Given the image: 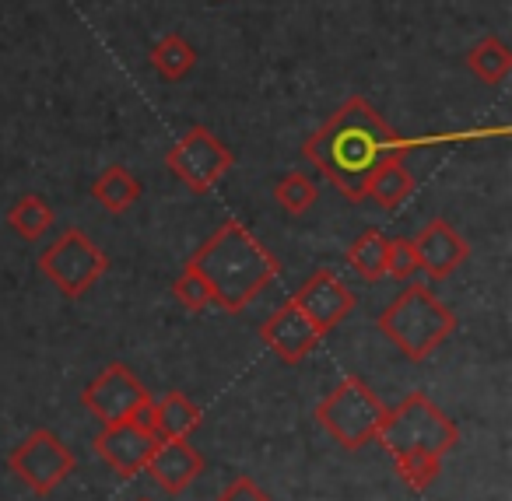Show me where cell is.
<instances>
[{
	"instance_id": "obj_1",
	"label": "cell",
	"mask_w": 512,
	"mask_h": 501,
	"mask_svg": "<svg viewBox=\"0 0 512 501\" xmlns=\"http://www.w3.org/2000/svg\"><path fill=\"white\" fill-rule=\"evenodd\" d=\"M407 141L383 120L376 106L362 95L348 99L306 144L302 155L323 172L344 200L362 204L372 172L390 158H404Z\"/></svg>"
},
{
	"instance_id": "obj_2",
	"label": "cell",
	"mask_w": 512,
	"mask_h": 501,
	"mask_svg": "<svg viewBox=\"0 0 512 501\" xmlns=\"http://www.w3.org/2000/svg\"><path fill=\"white\" fill-rule=\"evenodd\" d=\"M376 442L390 452L400 480L411 491H428L439 480L442 459L456 449L460 428L428 393L414 389L400 403L383 410Z\"/></svg>"
},
{
	"instance_id": "obj_3",
	"label": "cell",
	"mask_w": 512,
	"mask_h": 501,
	"mask_svg": "<svg viewBox=\"0 0 512 501\" xmlns=\"http://www.w3.org/2000/svg\"><path fill=\"white\" fill-rule=\"evenodd\" d=\"M186 267L207 281L214 305L235 316L260 298V291L278 277L281 263L242 221L228 218L207 235L197 253H190Z\"/></svg>"
},
{
	"instance_id": "obj_4",
	"label": "cell",
	"mask_w": 512,
	"mask_h": 501,
	"mask_svg": "<svg viewBox=\"0 0 512 501\" xmlns=\"http://www.w3.org/2000/svg\"><path fill=\"white\" fill-rule=\"evenodd\" d=\"M376 330L407 361H428L456 330V316L428 284L414 281L376 316Z\"/></svg>"
},
{
	"instance_id": "obj_5",
	"label": "cell",
	"mask_w": 512,
	"mask_h": 501,
	"mask_svg": "<svg viewBox=\"0 0 512 501\" xmlns=\"http://www.w3.org/2000/svg\"><path fill=\"white\" fill-rule=\"evenodd\" d=\"M383 410L386 403L358 375H348L316 403V421L323 424V431L337 445H344L348 452H358L369 442H376Z\"/></svg>"
},
{
	"instance_id": "obj_6",
	"label": "cell",
	"mask_w": 512,
	"mask_h": 501,
	"mask_svg": "<svg viewBox=\"0 0 512 501\" xmlns=\"http://www.w3.org/2000/svg\"><path fill=\"white\" fill-rule=\"evenodd\" d=\"M39 270L64 298H81L92 284H99L106 277L109 256L81 228H64L39 253Z\"/></svg>"
},
{
	"instance_id": "obj_7",
	"label": "cell",
	"mask_w": 512,
	"mask_h": 501,
	"mask_svg": "<svg viewBox=\"0 0 512 501\" xmlns=\"http://www.w3.org/2000/svg\"><path fill=\"white\" fill-rule=\"evenodd\" d=\"M78 459L67 449V442L50 428H36L8 452V470L22 480L29 491L53 494L74 473Z\"/></svg>"
},
{
	"instance_id": "obj_8",
	"label": "cell",
	"mask_w": 512,
	"mask_h": 501,
	"mask_svg": "<svg viewBox=\"0 0 512 501\" xmlns=\"http://www.w3.org/2000/svg\"><path fill=\"white\" fill-rule=\"evenodd\" d=\"M165 169L193 193H211L235 169V155L207 127H190L165 155Z\"/></svg>"
},
{
	"instance_id": "obj_9",
	"label": "cell",
	"mask_w": 512,
	"mask_h": 501,
	"mask_svg": "<svg viewBox=\"0 0 512 501\" xmlns=\"http://www.w3.org/2000/svg\"><path fill=\"white\" fill-rule=\"evenodd\" d=\"M148 396L151 393L141 386V379H137L127 365L113 361V365H106L85 386V393H81V407H85L95 421L113 424V421H127V417L134 414Z\"/></svg>"
},
{
	"instance_id": "obj_10",
	"label": "cell",
	"mask_w": 512,
	"mask_h": 501,
	"mask_svg": "<svg viewBox=\"0 0 512 501\" xmlns=\"http://www.w3.org/2000/svg\"><path fill=\"white\" fill-rule=\"evenodd\" d=\"M288 302L327 337L334 326H341L344 319L355 312V291H351L330 267H320L316 274H309L306 281H302V288L295 291Z\"/></svg>"
},
{
	"instance_id": "obj_11",
	"label": "cell",
	"mask_w": 512,
	"mask_h": 501,
	"mask_svg": "<svg viewBox=\"0 0 512 501\" xmlns=\"http://www.w3.org/2000/svg\"><path fill=\"white\" fill-rule=\"evenodd\" d=\"M411 246L414 256H418V270H425L432 281L456 274L470 260V242L442 218H432L428 225H421L418 235L411 239Z\"/></svg>"
},
{
	"instance_id": "obj_12",
	"label": "cell",
	"mask_w": 512,
	"mask_h": 501,
	"mask_svg": "<svg viewBox=\"0 0 512 501\" xmlns=\"http://www.w3.org/2000/svg\"><path fill=\"white\" fill-rule=\"evenodd\" d=\"M92 445L109 470H116L120 477H134V473L144 470L158 438L151 431L137 428L134 421H113V424H102V431L95 435Z\"/></svg>"
},
{
	"instance_id": "obj_13",
	"label": "cell",
	"mask_w": 512,
	"mask_h": 501,
	"mask_svg": "<svg viewBox=\"0 0 512 501\" xmlns=\"http://www.w3.org/2000/svg\"><path fill=\"white\" fill-rule=\"evenodd\" d=\"M260 337H264V344L271 347L285 365H302V361L320 347L323 333L288 302V305H281V309H274L271 316L260 323Z\"/></svg>"
},
{
	"instance_id": "obj_14",
	"label": "cell",
	"mask_w": 512,
	"mask_h": 501,
	"mask_svg": "<svg viewBox=\"0 0 512 501\" xmlns=\"http://www.w3.org/2000/svg\"><path fill=\"white\" fill-rule=\"evenodd\" d=\"M148 477L155 480L162 491L183 494L193 480L204 473V456L190 445V438H179V442H158L155 452L144 463Z\"/></svg>"
},
{
	"instance_id": "obj_15",
	"label": "cell",
	"mask_w": 512,
	"mask_h": 501,
	"mask_svg": "<svg viewBox=\"0 0 512 501\" xmlns=\"http://www.w3.org/2000/svg\"><path fill=\"white\" fill-rule=\"evenodd\" d=\"M200 421H204V410L186 393L172 389L162 400H155V424H151V431H155L158 442H179V438H190L200 428Z\"/></svg>"
},
{
	"instance_id": "obj_16",
	"label": "cell",
	"mask_w": 512,
	"mask_h": 501,
	"mask_svg": "<svg viewBox=\"0 0 512 501\" xmlns=\"http://www.w3.org/2000/svg\"><path fill=\"white\" fill-rule=\"evenodd\" d=\"M414 172L407 169L404 158H390L372 172L369 186H365V197H372V204L383 207V211H397L407 200L414 197Z\"/></svg>"
},
{
	"instance_id": "obj_17",
	"label": "cell",
	"mask_w": 512,
	"mask_h": 501,
	"mask_svg": "<svg viewBox=\"0 0 512 501\" xmlns=\"http://www.w3.org/2000/svg\"><path fill=\"white\" fill-rule=\"evenodd\" d=\"M141 193H144L141 179H137L130 169H123V165H109V169L92 183V197L99 200L109 214H127L130 207L141 200Z\"/></svg>"
},
{
	"instance_id": "obj_18",
	"label": "cell",
	"mask_w": 512,
	"mask_h": 501,
	"mask_svg": "<svg viewBox=\"0 0 512 501\" xmlns=\"http://www.w3.org/2000/svg\"><path fill=\"white\" fill-rule=\"evenodd\" d=\"M467 67L481 85H502L512 71V50L498 36H484L467 53Z\"/></svg>"
},
{
	"instance_id": "obj_19",
	"label": "cell",
	"mask_w": 512,
	"mask_h": 501,
	"mask_svg": "<svg viewBox=\"0 0 512 501\" xmlns=\"http://www.w3.org/2000/svg\"><path fill=\"white\" fill-rule=\"evenodd\" d=\"M8 225L15 228L25 242H36L53 228V207L46 204V197H39V193H22V197L8 207Z\"/></svg>"
},
{
	"instance_id": "obj_20",
	"label": "cell",
	"mask_w": 512,
	"mask_h": 501,
	"mask_svg": "<svg viewBox=\"0 0 512 501\" xmlns=\"http://www.w3.org/2000/svg\"><path fill=\"white\" fill-rule=\"evenodd\" d=\"M151 67H155L165 81H183L186 74L197 67V50H193L179 32H169V36L158 39L155 50H151Z\"/></svg>"
},
{
	"instance_id": "obj_21",
	"label": "cell",
	"mask_w": 512,
	"mask_h": 501,
	"mask_svg": "<svg viewBox=\"0 0 512 501\" xmlns=\"http://www.w3.org/2000/svg\"><path fill=\"white\" fill-rule=\"evenodd\" d=\"M386 256H390V239H386L379 228L362 232L348 246V263L365 277V281H379V277H386Z\"/></svg>"
},
{
	"instance_id": "obj_22",
	"label": "cell",
	"mask_w": 512,
	"mask_h": 501,
	"mask_svg": "<svg viewBox=\"0 0 512 501\" xmlns=\"http://www.w3.org/2000/svg\"><path fill=\"white\" fill-rule=\"evenodd\" d=\"M316 183L306 176V172H288V176L278 179V186H274V200H278L281 211L288 214H306L309 207L316 204Z\"/></svg>"
},
{
	"instance_id": "obj_23",
	"label": "cell",
	"mask_w": 512,
	"mask_h": 501,
	"mask_svg": "<svg viewBox=\"0 0 512 501\" xmlns=\"http://www.w3.org/2000/svg\"><path fill=\"white\" fill-rule=\"evenodd\" d=\"M172 295H176V302L183 305L186 312H204V309H211V305H214L207 281L190 267H183V274L172 281Z\"/></svg>"
},
{
	"instance_id": "obj_24",
	"label": "cell",
	"mask_w": 512,
	"mask_h": 501,
	"mask_svg": "<svg viewBox=\"0 0 512 501\" xmlns=\"http://www.w3.org/2000/svg\"><path fill=\"white\" fill-rule=\"evenodd\" d=\"M418 270V256H414L411 239H390V256H386V274L407 281Z\"/></svg>"
},
{
	"instance_id": "obj_25",
	"label": "cell",
	"mask_w": 512,
	"mask_h": 501,
	"mask_svg": "<svg viewBox=\"0 0 512 501\" xmlns=\"http://www.w3.org/2000/svg\"><path fill=\"white\" fill-rule=\"evenodd\" d=\"M218 501H271V494L256 484L253 477H235L232 484L221 487Z\"/></svg>"
},
{
	"instance_id": "obj_26",
	"label": "cell",
	"mask_w": 512,
	"mask_h": 501,
	"mask_svg": "<svg viewBox=\"0 0 512 501\" xmlns=\"http://www.w3.org/2000/svg\"><path fill=\"white\" fill-rule=\"evenodd\" d=\"M137 501H155V498H137Z\"/></svg>"
}]
</instances>
